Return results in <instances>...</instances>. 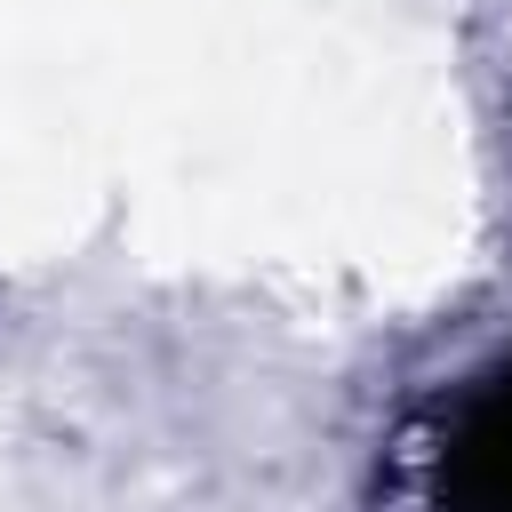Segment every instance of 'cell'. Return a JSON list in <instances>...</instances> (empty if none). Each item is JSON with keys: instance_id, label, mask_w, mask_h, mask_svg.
<instances>
[{"instance_id": "6da1fadb", "label": "cell", "mask_w": 512, "mask_h": 512, "mask_svg": "<svg viewBox=\"0 0 512 512\" xmlns=\"http://www.w3.org/2000/svg\"><path fill=\"white\" fill-rule=\"evenodd\" d=\"M432 504L440 512H512V360L480 376L432 448Z\"/></svg>"}]
</instances>
